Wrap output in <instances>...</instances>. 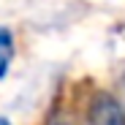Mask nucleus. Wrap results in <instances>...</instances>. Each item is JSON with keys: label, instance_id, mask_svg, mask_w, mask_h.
I'll list each match as a JSON object with an SVG mask.
<instances>
[{"label": "nucleus", "instance_id": "1", "mask_svg": "<svg viewBox=\"0 0 125 125\" xmlns=\"http://www.w3.org/2000/svg\"><path fill=\"white\" fill-rule=\"evenodd\" d=\"M87 125H125L122 103L112 93L98 90L87 103Z\"/></svg>", "mask_w": 125, "mask_h": 125}, {"label": "nucleus", "instance_id": "2", "mask_svg": "<svg viewBox=\"0 0 125 125\" xmlns=\"http://www.w3.org/2000/svg\"><path fill=\"white\" fill-rule=\"evenodd\" d=\"M14 54H16V41H14V33L8 27L0 25V79H3L14 62Z\"/></svg>", "mask_w": 125, "mask_h": 125}, {"label": "nucleus", "instance_id": "3", "mask_svg": "<svg viewBox=\"0 0 125 125\" xmlns=\"http://www.w3.org/2000/svg\"><path fill=\"white\" fill-rule=\"evenodd\" d=\"M0 125H11V120L8 117H0Z\"/></svg>", "mask_w": 125, "mask_h": 125}]
</instances>
